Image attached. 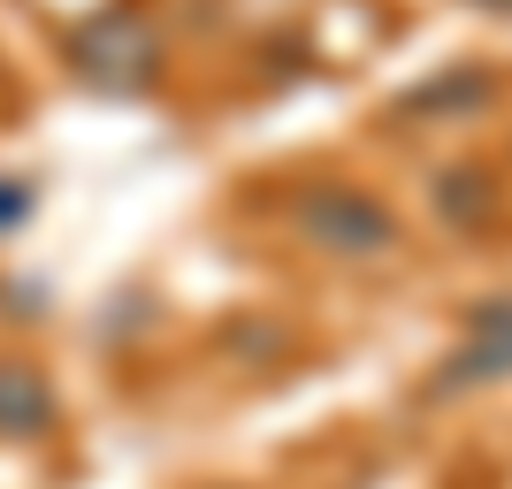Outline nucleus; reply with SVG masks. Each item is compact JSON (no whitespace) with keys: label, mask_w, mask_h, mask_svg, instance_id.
I'll list each match as a JSON object with an SVG mask.
<instances>
[{"label":"nucleus","mask_w":512,"mask_h":489,"mask_svg":"<svg viewBox=\"0 0 512 489\" xmlns=\"http://www.w3.org/2000/svg\"><path fill=\"white\" fill-rule=\"evenodd\" d=\"M474 8H497V16H512V0H474Z\"/></svg>","instance_id":"nucleus-8"},{"label":"nucleus","mask_w":512,"mask_h":489,"mask_svg":"<svg viewBox=\"0 0 512 489\" xmlns=\"http://www.w3.org/2000/svg\"><path fill=\"white\" fill-rule=\"evenodd\" d=\"M69 62L100 92H146L153 69H161V39H153V23L138 16V8H100V16L69 39Z\"/></svg>","instance_id":"nucleus-2"},{"label":"nucleus","mask_w":512,"mask_h":489,"mask_svg":"<svg viewBox=\"0 0 512 489\" xmlns=\"http://www.w3.org/2000/svg\"><path fill=\"white\" fill-rule=\"evenodd\" d=\"M467 383H512V298H474L467 306V337L444 360L436 390H467Z\"/></svg>","instance_id":"nucleus-3"},{"label":"nucleus","mask_w":512,"mask_h":489,"mask_svg":"<svg viewBox=\"0 0 512 489\" xmlns=\"http://www.w3.org/2000/svg\"><path fill=\"white\" fill-rule=\"evenodd\" d=\"M291 230L329 260H383L398 245V214H390L383 192L367 184H344V176H314L291 199Z\"/></svg>","instance_id":"nucleus-1"},{"label":"nucleus","mask_w":512,"mask_h":489,"mask_svg":"<svg viewBox=\"0 0 512 489\" xmlns=\"http://www.w3.org/2000/svg\"><path fill=\"white\" fill-rule=\"evenodd\" d=\"M428 207L444 214L451 230H482L497 214V176L490 169H444L436 184H428Z\"/></svg>","instance_id":"nucleus-5"},{"label":"nucleus","mask_w":512,"mask_h":489,"mask_svg":"<svg viewBox=\"0 0 512 489\" xmlns=\"http://www.w3.org/2000/svg\"><path fill=\"white\" fill-rule=\"evenodd\" d=\"M0 428H8V436H39L46 428V383L16 360L0 367Z\"/></svg>","instance_id":"nucleus-6"},{"label":"nucleus","mask_w":512,"mask_h":489,"mask_svg":"<svg viewBox=\"0 0 512 489\" xmlns=\"http://www.w3.org/2000/svg\"><path fill=\"white\" fill-rule=\"evenodd\" d=\"M490 100H497L490 69L482 62H451V69H436L428 85H413L406 100H398V115H413V123H474Z\"/></svg>","instance_id":"nucleus-4"},{"label":"nucleus","mask_w":512,"mask_h":489,"mask_svg":"<svg viewBox=\"0 0 512 489\" xmlns=\"http://www.w3.org/2000/svg\"><path fill=\"white\" fill-rule=\"evenodd\" d=\"M23 207H31V192H23V184H8V192H0V230H8V222H23Z\"/></svg>","instance_id":"nucleus-7"}]
</instances>
